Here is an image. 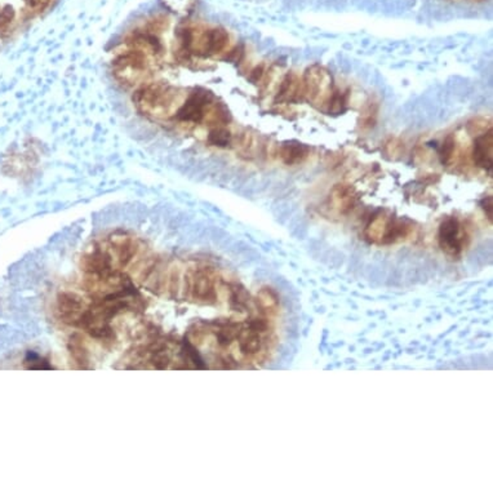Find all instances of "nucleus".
Wrapping results in <instances>:
<instances>
[{
  "instance_id": "f3484780",
  "label": "nucleus",
  "mask_w": 493,
  "mask_h": 493,
  "mask_svg": "<svg viewBox=\"0 0 493 493\" xmlns=\"http://www.w3.org/2000/svg\"><path fill=\"white\" fill-rule=\"evenodd\" d=\"M25 363H29V365H27L29 370H51V368H53V365L48 364L45 359L40 358L38 354H34V352H29Z\"/></svg>"
},
{
  "instance_id": "0eeeda50",
  "label": "nucleus",
  "mask_w": 493,
  "mask_h": 493,
  "mask_svg": "<svg viewBox=\"0 0 493 493\" xmlns=\"http://www.w3.org/2000/svg\"><path fill=\"white\" fill-rule=\"evenodd\" d=\"M465 239L466 232L459 219L450 217L442 222L439 228V245L447 254L459 256L464 250Z\"/></svg>"
},
{
  "instance_id": "4468645a",
  "label": "nucleus",
  "mask_w": 493,
  "mask_h": 493,
  "mask_svg": "<svg viewBox=\"0 0 493 493\" xmlns=\"http://www.w3.org/2000/svg\"><path fill=\"white\" fill-rule=\"evenodd\" d=\"M207 143L217 147H228L234 143V136L228 127H216L209 130Z\"/></svg>"
},
{
  "instance_id": "7ed1b4c3",
  "label": "nucleus",
  "mask_w": 493,
  "mask_h": 493,
  "mask_svg": "<svg viewBox=\"0 0 493 493\" xmlns=\"http://www.w3.org/2000/svg\"><path fill=\"white\" fill-rule=\"evenodd\" d=\"M302 97L314 108L329 114H341L348 105V93L335 88L332 74L320 65L307 69L302 79Z\"/></svg>"
},
{
  "instance_id": "ddd939ff",
  "label": "nucleus",
  "mask_w": 493,
  "mask_h": 493,
  "mask_svg": "<svg viewBox=\"0 0 493 493\" xmlns=\"http://www.w3.org/2000/svg\"><path fill=\"white\" fill-rule=\"evenodd\" d=\"M69 351L71 354V358L77 363V368L87 370L89 368V355H88L87 348L84 345V340L80 335H74L69 341Z\"/></svg>"
},
{
  "instance_id": "f03ea898",
  "label": "nucleus",
  "mask_w": 493,
  "mask_h": 493,
  "mask_svg": "<svg viewBox=\"0 0 493 493\" xmlns=\"http://www.w3.org/2000/svg\"><path fill=\"white\" fill-rule=\"evenodd\" d=\"M229 43V33L217 26L182 23L175 30V53L182 58L216 57L228 49Z\"/></svg>"
},
{
  "instance_id": "a211bd4d",
  "label": "nucleus",
  "mask_w": 493,
  "mask_h": 493,
  "mask_svg": "<svg viewBox=\"0 0 493 493\" xmlns=\"http://www.w3.org/2000/svg\"><path fill=\"white\" fill-rule=\"evenodd\" d=\"M482 208L484 209L487 217L492 219L493 216V200L492 197H484L482 200Z\"/></svg>"
},
{
  "instance_id": "f257e3e1",
  "label": "nucleus",
  "mask_w": 493,
  "mask_h": 493,
  "mask_svg": "<svg viewBox=\"0 0 493 493\" xmlns=\"http://www.w3.org/2000/svg\"><path fill=\"white\" fill-rule=\"evenodd\" d=\"M231 115L228 108L206 88H194L187 93H180L175 112L168 123L184 128L207 125L209 130L228 127Z\"/></svg>"
},
{
  "instance_id": "39448f33",
  "label": "nucleus",
  "mask_w": 493,
  "mask_h": 493,
  "mask_svg": "<svg viewBox=\"0 0 493 493\" xmlns=\"http://www.w3.org/2000/svg\"><path fill=\"white\" fill-rule=\"evenodd\" d=\"M184 295L187 300L197 304H212L215 302L216 292V272L212 267H194L189 269L185 274Z\"/></svg>"
},
{
  "instance_id": "9b49d317",
  "label": "nucleus",
  "mask_w": 493,
  "mask_h": 493,
  "mask_svg": "<svg viewBox=\"0 0 493 493\" xmlns=\"http://www.w3.org/2000/svg\"><path fill=\"white\" fill-rule=\"evenodd\" d=\"M302 96V82L295 74H287L278 88L276 102L291 104Z\"/></svg>"
},
{
  "instance_id": "f8f14e48",
  "label": "nucleus",
  "mask_w": 493,
  "mask_h": 493,
  "mask_svg": "<svg viewBox=\"0 0 493 493\" xmlns=\"http://www.w3.org/2000/svg\"><path fill=\"white\" fill-rule=\"evenodd\" d=\"M278 155L285 165H300L306 159L307 155H309V147L304 143L289 141V143L280 145Z\"/></svg>"
},
{
  "instance_id": "dca6fc26",
  "label": "nucleus",
  "mask_w": 493,
  "mask_h": 493,
  "mask_svg": "<svg viewBox=\"0 0 493 493\" xmlns=\"http://www.w3.org/2000/svg\"><path fill=\"white\" fill-rule=\"evenodd\" d=\"M456 149V141L453 139V136H448L444 143H442L439 155H440V160L444 165H450L452 159H453V154Z\"/></svg>"
},
{
  "instance_id": "423d86ee",
  "label": "nucleus",
  "mask_w": 493,
  "mask_h": 493,
  "mask_svg": "<svg viewBox=\"0 0 493 493\" xmlns=\"http://www.w3.org/2000/svg\"><path fill=\"white\" fill-rule=\"evenodd\" d=\"M412 228L413 225L407 219H394L385 213H378L367 225L365 237L373 243H395L408 237Z\"/></svg>"
},
{
  "instance_id": "20e7f679",
  "label": "nucleus",
  "mask_w": 493,
  "mask_h": 493,
  "mask_svg": "<svg viewBox=\"0 0 493 493\" xmlns=\"http://www.w3.org/2000/svg\"><path fill=\"white\" fill-rule=\"evenodd\" d=\"M181 91L165 82H150L137 88L133 104L145 118L156 123L171 121Z\"/></svg>"
},
{
  "instance_id": "6e6552de",
  "label": "nucleus",
  "mask_w": 493,
  "mask_h": 493,
  "mask_svg": "<svg viewBox=\"0 0 493 493\" xmlns=\"http://www.w3.org/2000/svg\"><path fill=\"white\" fill-rule=\"evenodd\" d=\"M87 305L84 304L83 298L70 293L62 292L57 297V315L58 319L73 327H77L79 320L82 318L83 313L86 311Z\"/></svg>"
},
{
  "instance_id": "2eb2a0df",
  "label": "nucleus",
  "mask_w": 493,
  "mask_h": 493,
  "mask_svg": "<svg viewBox=\"0 0 493 493\" xmlns=\"http://www.w3.org/2000/svg\"><path fill=\"white\" fill-rule=\"evenodd\" d=\"M257 302L260 304V307L265 311L273 313L278 307V297L273 291L265 288V289L260 291L258 297H257Z\"/></svg>"
},
{
  "instance_id": "9d476101",
  "label": "nucleus",
  "mask_w": 493,
  "mask_h": 493,
  "mask_svg": "<svg viewBox=\"0 0 493 493\" xmlns=\"http://www.w3.org/2000/svg\"><path fill=\"white\" fill-rule=\"evenodd\" d=\"M357 203V194L350 185H336L329 195V206L337 213L345 215L354 208Z\"/></svg>"
},
{
  "instance_id": "1a4fd4ad",
  "label": "nucleus",
  "mask_w": 493,
  "mask_h": 493,
  "mask_svg": "<svg viewBox=\"0 0 493 493\" xmlns=\"http://www.w3.org/2000/svg\"><path fill=\"white\" fill-rule=\"evenodd\" d=\"M474 163L479 168L491 171L493 167V131L488 130L475 139L472 150Z\"/></svg>"
}]
</instances>
